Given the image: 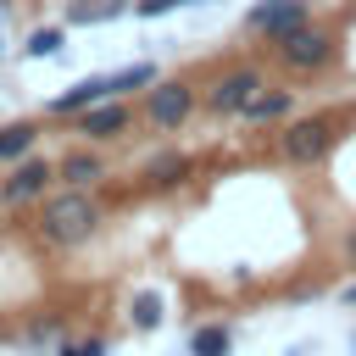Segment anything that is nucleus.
Segmentation results:
<instances>
[{
  "label": "nucleus",
  "mask_w": 356,
  "mask_h": 356,
  "mask_svg": "<svg viewBox=\"0 0 356 356\" xmlns=\"http://www.w3.org/2000/svg\"><path fill=\"white\" fill-rule=\"evenodd\" d=\"M278 150H284L289 161L312 167V161H323V156L334 150V122H328V117H300V122H289V128L278 134Z\"/></svg>",
  "instance_id": "4"
},
{
  "label": "nucleus",
  "mask_w": 356,
  "mask_h": 356,
  "mask_svg": "<svg viewBox=\"0 0 356 356\" xmlns=\"http://www.w3.org/2000/svg\"><path fill=\"white\" fill-rule=\"evenodd\" d=\"M56 356H106V339H72V345H61Z\"/></svg>",
  "instance_id": "19"
},
{
  "label": "nucleus",
  "mask_w": 356,
  "mask_h": 356,
  "mask_svg": "<svg viewBox=\"0 0 356 356\" xmlns=\"http://www.w3.org/2000/svg\"><path fill=\"white\" fill-rule=\"evenodd\" d=\"M6 22H11V6H6V0H0V28H6Z\"/></svg>",
  "instance_id": "21"
},
{
  "label": "nucleus",
  "mask_w": 356,
  "mask_h": 356,
  "mask_svg": "<svg viewBox=\"0 0 356 356\" xmlns=\"http://www.w3.org/2000/svg\"><path fill=\"white\" fill-rule=\"evenodd\" d=\"M122 128H128V106L122 100H100L89 111H78V134H89V139H117Z\"/></svg>",
  "instance_id": "9"
},
{
  "label": "nucleus",
  "mask_w": 356,
  "mask_h": 356,
  "mask_svg": "<svg viewBox=\"0 0 356 356\" xmlns=\"http://www.w3.org/2000/svg\"><path fill=\"white\" fill-rule=\"evenodd\" d=\"M278 44V61L289 67V72H317L328 56H334V33L328 28H295V33H284V39H273Z\"/></svg>",
  "instance_id": "3"
},
{
  "label": "nucleus",
  "mask_w": 356,
  "mask_h": 356,
  "mask_svg": "<svg viewBox=\"0 0 356 356\" xmlns=\"http://www.w3.org/2000/svg\"><path fill=\"white\" fill-rule=\"evenodd\" d=\"M250 28H261L267 39H284V33L306 28V0H261L250 11Z\"/></svg>",
  "instance_id": "7"
},
{
  "label": "nucleus",
  "mask_w": 356,
  "mask_h": 356,
  "mask_svg": "<svg viewBox=\"0 0 356 356\" xmlns=\"http://www.w3.org/2000/svg\"><path fill=\"white\" fill-rule=\"evenodd\" d=\"M22 50H28V56H56V50H61V28H33Z\"/></svg>",
  "instance_id": "18"
},
{
  "label": "nucleus",
  "mask_w": 356,
  "mask_h": 356,
  "mask_svg": "<svg viewBox=\"0 0 356 356\" xmlns=\"http://www.w3.org/2000/svg\"><path fill=\"white\" fill-rule=\"evenodd\" d=\"M122 11H128L122 0H78V6H67V22L89 28V22H111V17H122Z\"/></svg>",
  "instance_id": "15"
},
{
  "label": "nucleus",
  "mask_w": 356,
  "mask_h": 356,
  "mask_svg": "<svg viewBox=\"0 0 356 356\" xmlns=\"http://www.w3.org/2000/svg\"><path fill=\"white\" fill-rule=\"evenodd\" d=\"M261 89H267V83H261L256 67H234V72H222V78L206 89V106H211V111H245Z\"/></svg>",
  "instance_id": "5"
},
{
  "label": "nucleus",
  "mask_w": 356,
  "mask_h": 356,
  "mask_svg": "<svg viewBox=\"0 0 356 356\" xmlns=\"http://www.w3.org/2000/svg\"><path fill=\"white\" fill-rule=\"evenodd\" d=\"M228 350H234L228 323H206V328H195V334H189V356H228Z\"/></svg>",
  "instance_id": "13"
},
{
  "label": "nucleus",
  "mask_w": 356,
  "mask_h": 356,
  "mask_svg": "<svg viewBox=\"0 0 356 356\" xmlns=\"http://www.w3.org/2000/svg\"><path fill=\"white\" fill-rule=\"evenodd\" d=\"M172 6H195V0H139V17H161Z\"/></svg>",
  "instance_id": "20"
},
{
  "label": "nucleus",
  "mask_w": 356,
  "mask_h": 356,
  "mask_svg": "<svg viewBox=\"0 0 356 356\" xmlns=\"http://www.w3.org/2000/svg\"><path fill=\"white\" fill-rule=\"evenodd\" d=\"M100 100H117V95H111V72L78 78L72 89H61V95L50 100V111H56V117H78V111H89V106H100Z\"/></svg>",
  "instance_id": "8"
},
{
  "label": "nucleus",
  "mask_w": 356,
  "mask_h": 356,
  "mask_svg": "<svg viewBox=\"0 0 356 356\" xmlns=\"http://www.w3.org/2000/svg\"><path fill=\"white\" fill-rule=\"evenodd\" d=\"M95 228H100V200H89L83 189L50 195V200H44V211H39V239H44V245H56V250L83 245Z\"/></svg>",
  "instance_id": "1"
},
{
  "label": "nucleus",
  "mask_w": 356,
  "mask_h": 356,
  "mask_svg": "<svg viewBox=\"0 0 356 356\" xmlns=\"http://www.w3.org/2000/svg\"><path fill=\"white\" fill-rule=\"evenodd\" d=\"M345 300H350V306H356V284H350V289H345Z\"/></svg>",
  "instance_id": "22"
},
{
  "label": "nucleus",
  "mask_w": 356,
  "mask_h": 356,
  "mask_svg": "<svg viewBox=\"0 0 356 356\" xmlns=\"http://www.w3.org/2000/svg\"><path fill=\"white\" fill-rule=\"evenodd\" d=\"M189 111H195V89H189L184 78H161V83H150V95H145V117H150V128L172 134V128L189 122Z\"/></svg>",
  "instance_id": "2"
},
{
  "label": "nucleus",
  "mask_w": 356,
  "mask_h": 356,
  "mask_svg": "<svg viewBox=\"0 0 356 356\" xmlns=\"http://www.w3.org/2000/svg\"><path fill=\"white\" fill-rule=\"evenodd\" d=\"M56 178H61L67 189H89V184H100V178H106V161H100L95 150H72V156L56 167Z\"/></svg>",
  "instance_id": "10"
},
{
  "label": "nucleus",
  "mask_w": 356,
  "mask_h": 356,
  "mask_svg": "<svg viewBox=\"0 0 356 356\" xmlns=\"http://www.w3.org/2000/svg\"><path fill=\"white\" fill-rule=\"evenodd\" d=\"M50 178H56V167H50L44 156H22V161L11 167V178L0 184V200H11V206H22V200H39Z\"/></svg>",
  "instance_id": "6"
},
{
  "label": "nucleus",
  "mask_w": 356,
  "mask_h": 356,
  "mask_svg": "<svg viewBox=\"0 0 356 356\" xmlns=\"http://www.w3.org/2000/svg\"><path fill=\"white\" fill-rule=\"evenodd\" d=\"M345 250H350V256H356V234H350V245H345Z\"/></svg>",
  "instance_id": "23"
},
{
  "label": "nucleus",
  "mask_w": 356,
  "mask_h": 356,
  "mask_svg": "<svg viewBox=\"0 0 356 356\" xmlns=\"http://www.w3.org/2000/svg\"><path fill=\"white\" fill-rule=\"evenodd\" d=\"M33 139H39L33 122H11V128H0V161H22V156H33Z\"/></svg>",
  "instance_id": "14"
},
{
  "label": "nucleus",
  "mask_w": 356,
  "mask_h": 356,
  "mask_svg": "<svg viewBox=\"0 0 356 356\" xmlns=\"http://www.w3.org/2000/svg\"><path fill=\"white\" fill-rule=\"evenodd\" d=\"M289 106H295V95H289V89H273V95L261 89L239 117H245V122H278V117H289Z\"/></svg>",
  "instance_id": "12"
},
{
  "label": "nucleus",
  "mask_w": 356,
  "mask_h": 356,
  "mask_svg": "<svg viewBox=\"0 0 356 356\" xmlns=\"http://www.w3.org/2000/svg\"><path fill=\"white\" fill-rule=\"evenodd\" d=\"M178 178H189V156H184V150H161V156L145 161V184L167 189V184H178Z\"/></svg>",
  "instance_id": "11"
},
{
  "label": "nucleus",
  "mask_w": 356,
  "mask_h": 356,
  "mask_svg": "<svg viewBox=\"0 0 356 356\" xmlns=\"http://www.w3.org/2000/svg\"><path fill=\"white\" fill-rule=\"evenodd\" d=\"M150 83H156V67H150V61H134V67L111 72V95H128V89H150Z\"/></svg>",
  "instance_id": "17"
},
{
  "label": "nucleus",
  "mask_w": 356,
  "mask_h": 356,
  "mask_svg": "<svg viewBox=\"0 0 356 356\" xmlns=\"http://www.w3.org/2000/svg\"><path fill=\"white\" fill-rule=\"evenodd\" d=\"M128 317H134V328H161V295L156 289H139L128 300Z\"/></svg>",
  "instance_id": "16"
}]
</instances>
